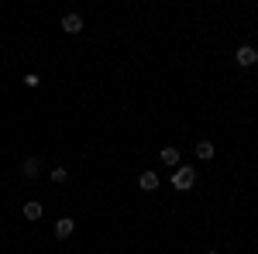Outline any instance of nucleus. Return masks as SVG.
Returning <instances> with one entry per match:
<instances>
[{
  "mask_svg": "<svg viewBox=\"0 0 258 254\" xmlns=\"http://www.w3.org/2000/svg\"><path fill=\"white\" fill-rule=\"evenodd\" d=\"M193 182H197V172H193V165H179L176 176H172V186L186 193V189H193Z\"/></svg>",
  "mask_w": 258,
  "mask_h": 254,
  "instance_id": "obj_1",
  "label": "nucleus"
},
{
  "mask_svg": "<svg viewBox=\"0 0 258 254\" xmlns=\"http://www.w3.org/2000/svg\"><path fill=\"white\" fill-rule=\"evenodd\" d=\"M234 59H238V65H255V62H258V52L251 48V45H241L238 52H234Z\"/></svg>",
  "mask_w": 258,
  "mask_h": 254,
  "instance_id": "obj_2",
  "label": "nucleus"
},
{
  "mask_svg": "<svg viewBox=\"0 0 258 254\" xmlns=\"http://www.w3.org/2000/svg\"><path fill=\"white\" fill-rule=\"evenodd\" d=\"M62 31H66V35H80L83 31V18L80 14H66V18H62Z\"/></svg>",
  "mask_w": 258,
  "mask_h": 254,
  "instance_id": "obj_3",
  "label": "nucleus"
},
{
  "mask_svg": "<svg viewBox=\"0 0 258 254\" xmlns=\"http://www.w3.org/2000/svg\"><path fill=\"white\" fill-rule=\"evenodd\" d=\"M73 230H76L73 216H62V220H55V237H59V240H66V237H73Z\"/></svg>",
  "mask_w": 258,
  "mask_h": 254,
  "instance_id": "obj_4",
  "label": "nucleus"
},
{
  "mask_svg": "<svg viewBox=\"0 0 258 254\" xmlns=\"http://www.w3.org/2000/svg\"><path fill=\"white\" fill-rule=\"evenodd\" d=\"M138 186L145 189V193H152V189H159V176H155V172H141Z\"/></svg>",
  "mask_w": 258,
  "mask_h": 254,
  "instance_id": "obj_5",
  "label": "nucleus"
},
{
  "mask_svg": "<svg viewBox=\"0 0 258 254\" xmlns=\"http://www.w3.org/2000/svg\"><path fill=\"white\" fill-rule=\"evenodd\" d=\"M38 168H41V161H38V158H24V161H21V172H24L28 179H35V176H38Z\"/></svg>",
  "mask_w": 258,
  "mask_h": 254,
  "instance_id": "obj_6",
  "label": "nucleus"
},
{
  "mask_svg": "<svg viewBox=\"0 0 258 254\" xmlns=\"http://www.w3.org/2000/svg\"><path fill=\"white\" fill-rule=\"evenodd\" d=\"M159 158L165 161V165H179V148H162Z\"/></svg>",
  "mask_w": 258,
  "mask_h": 254,
  "instance_id": "obj_7",
  "label": "nucleus"
},
{
  "mask_svg": "<svg viewBox=\"0 0 258 254\" xmlns=\"http://www.w3.org/2000/svg\"><path fill=\"white\" fill-rule=\"evenodd\" d=\"M197 158H203V161L214 158V144L210 141H197Z\"/></svg>",
  "mask_w": 258,
  "mask_h": 254,
  "instance_id": "obj_8",
  "label": "nucleus"
},
{
  "mask_svg": "<svg viewBox=\"0 0 258 254\" xmlns=\"http://www.w3.org/2000/svg\"><path fill=\"white\" fill-rule=\"evenodd\" d=\"M41 216V203H24V220H38Z\"/></svg>",
  "mask_w": 258,
  "mask_h": 254,
  "instance_id": "obj_9",
  "label": "nucleus"
},
{
  "mask_svg": "<svg viewBox=\"0 0 258 254\" xmlns=\"http://www.w3.org/2000/svg\"><path fill=\"white\" fill-rule=\"evenodd\" d=\"M66 179H69V168L66 165H55L52 168V182H66Z\"/></svg>",
  "mask_w": 258,
  "mask_h": 254,
  "instance_id": "obj_10",
  "label": "nucleus"
},
{
  "mask_svg": "<svg viewBox=\"0 0 258 254\" xmlns=\"http://www.w3.org/2000/svg\"><path fill=\"white\" fill-rule=\"evenodd\" d=\"M24 82H28V86H31V90H35V86H41V79L35 76V72H28V76H24Z\"/></svg>",
  "mask_w": 258,
  "mask_h": 254,
  "instance_id": "obj_11",
  "label": "nucleus"
},
{
  "mask_svg": "<svg viewBox=\"0 0 258 254\" xmlns=\"http://www.w3.org/2000/svg\"><path fill=\"white\" fill-rule=\"evenodd\" d=\"M207 254H220V251H207Z\"/></svg>",
  "mask_w": 258,
  "mask_h": 254,
  "instance_id": "obj_12",
  "label": "nucleus"
}]
</instances>
